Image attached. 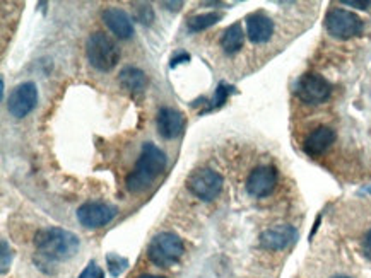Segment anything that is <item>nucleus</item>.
Segmentation results:
<instances>
[{"instance_id":"nucleus-24","label":"nucleus","mask_w":371,"mask_h":278,"mask_svg":"<svg viewBox=\"0 0 371 278\" xmlns=\"http://www.w3.org/2000/svg\"><path fill=\"white\" fill-rule=\"evenodd\" d=\"M361 249H363V254H365V256L371 261V229L365 234V237H363Z\"/></svg>"},{"instance_id":"nucleus-2","label":"nucleus","mask_w":371,"mask_h":278,"mask_svg":"<svg viewBox=\"0 0 371 278\" xmlns=\"http://www.w3.org/2000/svg\"><path fill=\"white\" fill-rule=\"evenodd\" d=\"M36 251L39 260L45 261H67L79 251V237L70 230L60 227H48L36 232Z\"/></svg>"},{"instance_id":"nucleus-8","label":"nucleus","mask_w":371,"mask_h":278,"mask_svg":"<svg viewBox=\"0 0 371 278\" xmlns=\"http://www.w3.org/2000/svg\"><path fill=\"white\" fill-rule=\"evenodd\" d=\"M118 208L106 201H87L77 208V220L86 229H99L117 217Z\"/></svg>"},{"instance_id":"nucleus-3","label":"nucleus","mask_w":371,"mask_h":278,"mask_svg":"<svg viewBox=\"0 0 371 278\" xmlns=\"http://www.w3.org/2000/svg\"><path fill=\"white\" fill-rule=\"evenodd\" d=\"M87 60L99 72H110L120 60L117 43L105 33H93L86 43Z\"/></svg>"},{"instance_id":"nucleus-20","label":"nucleus","mask_w":371,"mask_h":278,"mask_svg":"<svg viewBox=\"0 0 371 278\" xmlns=\"http://www.w3.org/2000/svg\"><path fill=\"white\" fill-rule=\"evenodd\" d=\"M233 93H234V87L233 86H227L226 82H219L218 89H215V94H214V98H213V105H210V110L221 108V106L227 101L229 94H233Z\"/></svg>"},{"instance_id":"nucleus-16","label":"nucleus","mask_w":371,"mask_h":278,"mask_svg":"<svg viewBox=\"0 0 371 278\" xmlns=\"http://www.w3.org/2000/svg\"><path fill=\"white\" fill-rule=\"evenodd\" d=\"M118 84L125 93L137 96L147 86V77L137 67H123L118 74Z\"/></svg>"},{"instance_id":"nucleus-27","label":"nucleus","mask_w":371,"mask_h":278,"mask_svg":"<svg viewBox=\"0 0 371 278\" xmlns=\"http://www.w3.org/2000/svg\"><path fill=\"white\" fill-rule=\"evenodd\" d=\"M161 6H165L166 9H170V11H180L182 9L183 2H163Z\"/></svg>"},{"instance_id":"nucleus-13","label":"nucleus","mask_w":371,"mask_h":278,"mask_svg":"<svg viewBox=\"0 0 371 278\" xmlns=\"http://www.w3.org/2000/svg\"><path fill=\"white\" fill-rule=\"evenodd\" d=\"M246 37L255 45H263L274 34V21L263 13H253L246 15Z\"/></svg>"},{"instance_id":"nucleus-4","label":"nucleus","mask_w":371,"mask_h":278,"mask_svg":"<svg viewBox=\"0 0 371 278\" xmlns=\"http://www.w3.org/2000/svg\"><path fill=\"white\" fill-rule=\"evenodd\" d=\"M185 244L175 232H161L153 237L147 248V256L156 266L171 268L182 260Z\"/></svg>"},{"instance_id":"nucleus-11","label":"nucleus","mask_w":371,"mask_h":278,"mask_svg":"<svg viewBox=\"0 0 371 278\" xmlns=\"http://www.w3.org/2000/svg\"><path fill=\"white\" fill-rule=\"evenodd\" d=\"M298 239V230L293 225H275L260 234V246L269 251H281Z\"/></svg>"},{"instance_id":"nucleus-1","label":"nucleus","mask_w":371,"mask_h":278,"mask_svg":"<svg viewBox=\"0 0 371 278\" xmlns=\"http://www.w3.org/2000/svg\"><path fill=\"white\" fill-rule=\"evenodd\" d=\"M166 154L158 145L146 142L142 145L141 156H139L135 168L127 174L125 185L130 193H141L149 188L158 180L159 174L166 168Z\"/></svg>"},{"instance_id":"nucleus-12","label":"nucleus","mask_w":371,"mask_h":278,"mask_svg":"<svg viewBox=\"0 0 371 278\" xmlns=\"http://www.w3.org/2000/svg\"><path fill=\"white\" fill-rule=\"evenodd\" d=\"M156 123H158V133L166 140H173V138L180 137L185 128V117L178 110L163 106L158 111Z\"/></svg>"},{"instance_id":"nucleus-22","label":"nucleus","mask_w":371,"mask_h":278,"mask_svg":"<svg viewBox=\"0 0 371 278\" xmlns=\"http://www.w3.org/2000/svg\"><path fill=\"white\" fill-rule=\"evenodd\" d=\"M79 278H105V272H103L101 266H98L96 261H91V263L84 268V272L79 275Z\"/></svg>"},{"instance_id":"nucleus-21","label":"nucleus","mask_w":371,"mask_h":278,"mask_svg":"<svg viewBox=\"0 0 371 278\" xmlns=\"http://www.w3.org/2000/svg\"><path fill=\"white\" fill-rule=\"evenodd\" d=\"M134 11H135V14H134V18L137 19L139 22H142V25H153V21H154V11H153V7L149 6V4H134Z\"/></svg>"},{"instance_id":"nucleus-15","label":"nucleus","mask_w":371,"mask_h":278,"mask_svg":"<svg viewBox=\"0 0 371 278\" xmlns=\"http://www.w3.org/2000/svg\"><path fill=\"white\" fill-rule=\"evenodd\" d=\"M335 138H337V135L330 126H318L313 132L306 135L305 142H303V150L311 157L322 156L327 149H330Z\"/></svg>"},{"instance_id":"nucleus-25","label":"nucleus","mask_w":371,"mask_h":278,"mask_svg":"<svg viewBox=\"0 0 371 278\" xmlns=\"http://www.w3.org/2000/svg\"><path fill=\"white\" fill-rule=\"evenodd\" d=\"M189 60H190V55L185 53V51H182V53H178L177 57L171 58L170 67H171V69H175V67H178L180 63H185V62H189Z\"/></svg>"},{"instance_id":"nucleus-5","label":"nucleus","mask_w":371,"mask_h":278,"mask_svg":"<svg viewBox=\"0 0 371 278\" xmlns=\"http://www.w3.org/2000/svg\"><path fill=\"white\" fill-rule=\"evenodd\" d=\"M325 27L330 37L337 39L356 38L365 29V22L361 18L346 9H330L325 15Z\"/></svg>"},{"instance_id":"nucleus-14","label":"nucleus","mask_w":371,"mask_h":278,"mask_svg":"<svg viewBox=\"0 0 371 278\" xmlns=\"http://www.w3.org/2000/svg\"><path fill=\"white\" fill-rule=\"evenodd\" d=\"M103 22L108 26V29L120 39H127L134 34V25H132L130 15L123 9L118 7H108L101 14Z\"/></svg>"},{"instance_id":"nucleus-18","label":"nucleus","mask_w":371,"mask_h":278,"mask_svg":"<svg viewBox=\"0 0 371 278\" xmlns=\"http://www.w3.org/2000/svg\"><path fill=\"white\" fill-rule=\"evenodd\" d=\"M222 19L221 13H207V14H197L191 15L187 21V27L191 33H201V31L207 29V27L214 26L215 22H219Z\"/></svg>"},{"instance_id":"nucleus-19","label":"nucleus","mask_w":371,"mask_h":278,"mask_svg":"<svg viewBox=\"0 0 371 278\" xmlns=\"http://www.w3.org/2000/svg\"><path fill=\"white\" fill-rule=\"evenodd\" d=\"M106 266L108 270H110L111 277H120L123 272H125L127 266H129V261H127V258L118 256V254H108Z\"/></svg>"},{"instance_id":"nucleus-7","label":"nucleus","mask_w":371,"mask_h":278,"mask_svg":"<svg viewBox=\"0 0 371 278\" xmlns=\"http://www.w3.org/2000/svg\"><path fill=\"white\" fill-rule=\"evenodd\" d=\"M294 93L306 105H322L332 94V86L318 74H305L298 79Z\"/></svg>"},{"instance_id":"nucleus-9","label":"nucleus","mask_w":371,"mask_h":278,"mask_svg":"<svg viewBox=\"0 0 371 278\" xmlns=\"http://www.w3.org/2000/svg\"><path fill=\"white\" fill-rule=\"evenodd\" d=\"M36 102H38V87L34 82H23L9 94L7 111L11 117L24 118L36 108Z\"/></svg>"},{"instance_id":"nucleus-26","label":"nucleus","mask_w":371,"mask_h":278,"mask_svg":"<svg viewBox=\"0 0 371 278\" xmlns=\"http://www.w3.org/2000/svg\"><path fill=\"white\" fill-rule=\"evenodd\" d=\"M342 4H344V6L356 7V9H370L371 6V2H358V0H342Z\"/></svg>"},{"instance_id":"nucleus-17","label":"nucleus","mask_w":371,"mask_h":278,"mask_svg":"<svg viewBox=\"0 0 371 278\" xmlns=\"http://www.w3.org/2000/svg\"><path fill=\"white\" fill-rule=\"evenodd\" d=\"M243 41H245V33H243L241 22H234L227 26L222 33L221 48L225 50L226 55H234L243 48Z\"/></svg>"},{"instance_id":"nucleus-29","label":"nucleus","mask_w":371,"mask_h":278,"mask_svg":"<svg viewBox=\"0 0 371 278\" xmlns=\"http://www.w3.org/2000/svg\"><path fill=\"white\" fill-rule=\"evenodd\" d=\"M332 278H351V277H344V275H337V277H332Z\"/></svg>"},{"instance_id":"nucleus-6","label":"nucleus","mask_w":371,"mask_h":278,"mask_svg":"<svg viewBox=\"0 0 371 278\" xmlns=\"http://www.w3.org/2000/svg\"><path fill=\"white\" fill-rule=\"evenodd\" d=\"M222 186H225V180L221 174L209 168L197 169L187 180V188L190 190V193L203 201H213L214 198H218L222 192Z\"/></svg>"},{"instance_id":"nucleus-23","label":"nucleus","mask_w":371,"mask_h":278,"mask_svg":"<svg viewBox=\"0 0 371 278\" xmlns=\"http://www.w3.org/2000/svg\"><path fill=\"white\" fill-rule=\"evenodd\" d=\"M11 248L9 244H7V241H2V273L7 272V266L11 263Z\"/></svg>"},{"instance_id":"nucleus-30","label":"nucleus","mask_w":371,"mask_h":278,"mask_svg":"<svg viewBox=\"0 0 371 278\" xmlns=\"http://www.w3.org/2000/svg\"><path fill=\"white\" fill-rule=\"evenodd\" d=\"M365 192H368V193H371V188H365Z\"/></svg>"},{"instance_id":"nucleus-28","label":"nucleus","mask_w":371,"mask_h":278,"mask_svg":"<svg viewBox=\"0 0 371 278\" xmlns=\"http://www.w3.org/2000/svg\"><path fill=\"white\" fill-rule=\"evenodd\" d=\"M137 278H166V277H159V275H149V273H146V275H141Z\"/></svg>"},{"instance_id":"nucleus-10","label":"nucleus","mask_w":371,"mask_h":278,"mask_svg":"<svg viewBox=\"0 0 371 278\" xmlns=\"http://www.w3.org/2000/svg\"><path fill=\"white\" fill-rule=\"evenodd\" d=\"M277 185V169L272 166H258L246 180V192L255 198H263L274 192Z\"/></svg>"}]
</instances>
